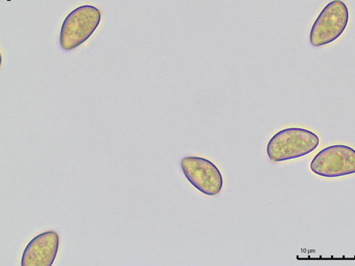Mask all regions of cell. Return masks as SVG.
<instances>
[{"instance_id": "obj_1", "label": "cell", "mask_w": 355, "mask_h": 266, "mask_svg": "<svg viewBox=\"0 0 355 266\" xmlns=\"http://www.w3.org/2000/svg\"><path fill=\"white\" fill-rule=\"evenodd\" d=\"M320 139L313 132L298 127L282 130L275 134L266 146V154L274 162L297 159L315 151Z\"/></svg>"}, {"instance_id": "obj_2", "label": "cell", "mask_w": 355, "mask_h": 266, "mask_svg": "<svg viewBox=\"0 0 355 266\" xmlns=\"http://www.w3.org/2000/svg\"><path fill=\"white\" fill-rule=\"evenodd\" d=\"M101 21V12L92 6L77 8L63 22L60 45L64 51H71L85 43L96 32Z\"/></svg>"}, {"instance_id": "obj_3", "label": "cell", "mask_w": 355, "mask_h": 266, "mask_svg": "<svg viewBox=\"0 0 355 266\" xmlns=\"http://www.w3.org/2000/svg\"><path fill=\"white\" fill-rule=\"evenodd\" d=\"M349 19V10L341 0H334L325 6L314 21L310 43L320 47L336 41L344 33Z\"/></svg>"}, {"instance_id": "obj_4", "label": "cell", "mask_w": 355, "mask_h": 266, "mask_svg": "<svg viewBox=\"0 0 355 266\" xmlns=\"http://www.w3.org/2000/svg\"><path fill=\"white\" fill-rule=\"evenodd\" d=\"M311 171L334 179L355 173V150L345 145H334L319 152L312 160Z\"/></svg>"}, {"instance_id": "obj_5", "label": "cell", "mask_w": 355, "mask_h": 266, "mask_svg": "<svg viewBox=\"0 0 355 266\" xmlns=\"http://www.w3.org/2000/svg\"><path fill=\"white\" fill-rule=\"evenodd\" d=\"M181 167L189 182L204 195L215 196L221 192L223 177L219 168L211 161L189 157L182 160Z\"/></svg>"}, {"instance_id": "obj_6", "label": "cell", "mask_w": 355, "mask_h": 266, "mask_svg": "<svg viewBox=\"0 0 355 266\" xmlns=\"http://www.w3.org/2000/svg\"><path fill=\"white\" fill-rule=\"evenodd\" d=\"M59 247V236L53 231L35 236L26 247L21 266H51Z\"/></svg>"}]
</instances>
